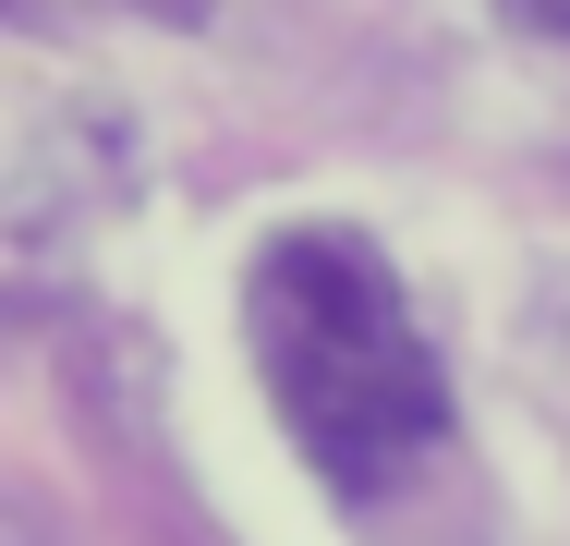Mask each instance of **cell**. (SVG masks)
<instances>
[{
	"instance_id": "3",
	"label": "cell",
	"mask_w": 570,
	"mask_h": 546,
	"mask_svg": "<svg viewBox=\"0 0 570 546\" xmlns=\"http://www.w3.org/2000/svg\"><path fill=\"white\" fill-rule=\"evenodd\" d=\"M522 25H547V37H570V0H510Z\"/></svg>"
},
{
	"instance_id": "2",
	"label": "cell",
	"mask_w": 570,
	"mask_h": 546,
	"mask_svg": "<svg viewBox=\"0 0 570 546\" xmlns=\"http://www.w3.org/2000/svg\"><path fill=\"white\" fill-rule=\"evenodd\" d=\"M134 12H146V25H207L219 0H134Z\"/></svg>"
},
{
	"instance_id": "1",
	"label": "cell",
	"mask_w": 570,
	"mask_h": 546,
	"mask_svg": "<svg viewBox=\"0 0 570 546\" xmlns=\"http://www.w3.org/2000/svg\"><path fill=\"white\" fill-rule=\"evenodd\" d=\"M243 340H255V377H267L292 449L341 498H389L450 437V364L413 328L364 231H328V218L279 231L243 280Z\"/></svg>"
}]
</instances>
